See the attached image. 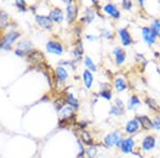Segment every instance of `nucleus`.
<instances>
[{"instance_id":"nucleus-34","label":"nucleus","mask_w":160,"mask_h":158,"mask_svg":"<svg viewBox=\"0 0 160 158\" xmlns=\"http://www.w3.org/2000/svg\"><path fill=\"white\" fill-rule=\"evenodd\" d=\"M104 143H105V145L108 146V147L113 146V141H112V137H111V134H108V135H106V136H105Z\"/></svg>"},{"instance_id":"nucleus-41","label":"nucleus","mask_w":160,"mask_h":158,"mask_svg":"<svg viewBox=\"0 0 160 158\" xmlns=\"http://www.w3.org/2000/svg\"><path fill=\"white\" fill-rule=\"evenodd\" d=\"M157 72H158V74L160 75V69H157Z\"/></svg>"},{"instance_id":"nucleus-37","label":"nucleus","mask_w":160,"mask_h":158,"mask_svg":"<svg viewBox=\"0 0 160 158\" xmlns=\"http://www.w3.org/2000/svg\"><path fill=\"white\" fill-rule=\"evenodd\" d=\"M153 124H154V128L156 130H160V116H156V118L153 120Z\"/></svg>"},{"instance_id":"nucleus-14","label":"nucleus","mask_w":160,"mask_h":158,"mask_svg":"<svg viewBox=\"0 0 160 158\" xmlns=\"http://www.w3.org/2000/svg\"><path fill=\"white\" fill-rule=\"evenodd\" d=\"M43 60H44V57L40 51L35 50V51H30L28 54V61L30 63H33V64H41L43 63Z\"/></svg>"},{"instance_id":"nucleus-27","label":"nucleus","mask_w":160,"mask_h":158,"mask_svg":"<svg viewBox=\"0 0 160 158\" xmlns=\"http://www.w3.org/2000/svg\"><path fill=\"white\" fill-rule=\"evenodd\" d=\"M95 17V12L93 9H88L86 11V15H84V17H82V22H87L88 24H90V23L93 22V19H94Z\"/></svg>"},{"instance_id":"nucleus-4","label":"nucleus","mask_w":160,"mask_h":158,"mask_svg":"<svg viewBox=\"0 0 160 158\" xmlns=\"http://www.w3.org/2000/svg\"><path fill=\"white\" fill-rule=\"evenodd\" d=\"M156 147V138L153 135H148L143 138L141 142V150L145 152H149Z\"/></svg>"},{"instance_id":"nucleus-32","label":"nucleus","mask_w":160,"mask_h":158,"mask_svg":"<svg viewBox=\"0 0 160 158\" xmlns=\"http://www.w3.org/2000/svg\"><path fill=\"white\" fill-rule=\"evenodd\" d=\"M99 96L104 97L105 99H107V100H111V98H112V93H111L110 89L106 88V89H102V91L99 92Z\"/></svg>"},{"instance_id":"nucleus-16","label":"nucleus","mask_w":160,"mask_h":158,"mask_svg":"<svg viewBox=\"0 0 160 158\" xmlns=\"http://www.w3.org/2000/svg\"><path fill=\"white\" fill-rule=\"evenodd\" d=\"M142 103L140 100V98L138 97V95L133 94L131 95L130 98L128 99V103H127V108L129 110H137L139 107H141Z\"/></svg>"},{"instance_id":"nucleus-23","label":"nucleus","mask_w":160,"mask_h":158,"mask_svg":"<svg viewBox=\"0 0 160 158\" xmlns=\"http://www.w3.org/2000/svg\"><path fill=\"white\" fill-rule=\"evenodd\" d=\"M56 75L57 77H58V79L60 80V81H65L66 79H68V71H66L64 67L62 66H59L56 69Z\"/></svg>"},{"instance_id":"nucleus-42","label":"nucleus","mask_w":160,"mask_h":158,"mask_svg":"<svg viewBox=\"0 0 160 158\" xmlns=\"http://www.w3.org/2000/svg\"><path fill=\"white\" fill-rule=\"evenodd\" d=\"M82 158H84V157H82Z\"/></svg>"},{"instance_id":"nucleus-17","label":"nucleus","mask_w":160,"mask_h":158,"mask_svg":"<svg viewBox=\"0 0 160 158\" xmlns=\"http://www.w3.org/2000/svg\"><path fill=\"white\" fill-rule=\"evenodd\" d=\"M114 88L118 92H123L125 90H127L128 84L125 80V78H123V77H117L114 79Z\"/></svg>"},{"instance_id":"nucleus-12","label":"nucleus","mask_w":160,"mask_h":158,"mask_svg":"<svg viewBox=\"0 0 160 158\" xmlns=\"http://www.w3.org/2000/svg\"><path fill=\"white\" fill-rule=\"evenodd\" d=\"M113 56H114V60L117 65H122L126 60V51L122 47L117 46L113 49Z\"/></svg>"},{"instance_id":"nucleus-22","label":"nucleus","mask_w":160,"mask_h":158,"mask_svg":"<svg viewBox=\"0 0 160 158\" xmlns=\"http://www.w3.org/2000/svg\"><path fill=\"white\" fill-rule=\"evenodd\" d=\"M31 49H32V44H31L30 42H28V41L20 42V43L17 44V50L22 51V53H25L26 55H28V54L30 53Z\"/></svg>"},{"instance_id":"nucleus-6","label":"nucleus","mask_w":160,"mask_h":158,"mask_svg":"<svg viewBox=\"0 0 160 158\" xmlns=\"http://www.w3.org/2000/svg\"><path fill=\"white\" fill-rule=\"evenodd\" d=\"M136 119L139 121L141 125V128L143 130H151L152 128H154V124L153 121L149 116L145 115H138L136 116Z\"/></svg>"},{"instance_id":"nucleus-2","label":"nucleus","mask_w":160,"mask_h":158,"mask_svg":"<svg viewBox=\"0 0 160 158\" xmlns=\"http://www.w3.org/2000/svg\"><path fill=\"white\" fill-rule=\"evenodd\" d=\"M141 31H142V38H143V40L145 41V43L148 44V45L152 46L156 43L157 37L154 31L152 30L151 27H143Z\"/></svg>"},{"instance_id":"nucleus-3","label":"nucleus","mask_w":160,"mask_h":158,"mask_svg":"<svg viewBox=\"0 0 160 158\" xmlns=\"http://www.w3.org/2000/svg\"><path fill=\"white\" fill-rule=\"evenodd\" d=\"M140 129H141V125H140V123H139V121L137 120V119H132V120L127 121V123L125 124L124 130H125L126 134L132 136V135L138 134L139 131H140Z\"/></svg>"},{"instance_id":"nucleus-38","label":"nucleus","mask_w":160,"mask_h":158,"mask_svg":"<svg viewBox=\"0 0 160 158\" xmlns=\"http://www.w3.org/2000/svg\"><path fill=\"white\" fill-rule=\"evenodd\" d=\"M16 6L19 8L22 11H25V2L22 1V0H18V1H16Z\"/></svg>"},{"instance_id":"nucleus-30","label":"nucleus","mask_w":160,"mask_h":158,"mask_svg":"<svg viewBox=\"0 0 160 158\" xmlns=\"http://www.w3.org/2000/svg\"><path fill=\"white\" fill-rule=\"evenodd\" d=\"M8 22H9V16L6 12H0V28L3 29L8 26Z\"/></svg>"},{"instance_id":"nucleus-19","label":"nucleus","mask_w":160,"mask_h":158,"mask_svg":"<svg viewBox=\"0 0 160 158\" xmlns=\"http://www.w3.org/2000/svg\"><path fill=\"white\" fill-rule=\"evenodd\" d=\"M111 137H112V141H113V145L117 146V147H120L121 144H122L123 140H124V137L122 133L120 130H114L111 133Z\"/></svg>"},{"instance_id":"nucleus-25","label":"nucleus","mask_w":160,"mask_h":158,"mask_svg":"<svg viewBox=\"0 0 160 158\" xmlns=\"http://www.w3.org/2000/svg\"><path fill=\"white\" fill-rule=\"evenodd\" d=\"M65 100H66V104H68L69 107L72 108H78L79 106V102L76 97L74 96L72 93H68L66 94V97H65Z\"/></svg>"},{"instance_id":"nucleus-7","label":"nucleus","mask_w":160,"mask_h":158,"mask_svg":"<svg viewBox=\"0 0 160 158\" xmlns=\"http://www.w3.org/2000/svg\"><path fill=\"white\" fill-rule=\"evenodd\" d=\"M104 12L114 19H118L121 17V12H120V10H118V8L115 6L114 3H111V2L105 4Z\"/></svg>"},{"instance_id":"nucleus-28","label":"nucleus","mask_w":160,"mask_h":158,"mask_svg":"<svg viewBox=\"0 0 160 158\" xmlns=\"http://www.w3.org/2000/svg\"><path fill=\"white\" fill-rule=\"evenodd\" d=\"M151 28H152V30L155 32L156 37L160 38V18L154 19L153 22H152Z\"/></svg>"},{"instance_id":"nucleus-20","label":"nucleus","mask_w":160,"mask_h":158,"mask_svg":"<svg viewBox=\"0 0 160 158\" xmlns=\"http://www.w3.org/2000/svg\"><path fill=\"white\" fill-rule=\"evenodd\" d=\"M60 115L63 120H72L74 118L75 115H74V108L72 107H64L63 109L61 110L60 112Z\"/></svg>"},{"instance_id":"nucleus-35","label":"nucleus","mask_w":160,"mask_h":158,"mask_svg":"<svg viewBox=\"0 0 160 158\" xmlns=\"http://www.w3.org/2000/svg\"><path fill=\"white\" fill-rule=\"evenodd\" d=\"M132 6H133V3H132V1H130V0H123L122 1V8L124 10L130 11Z\"/></svg>"},{"instance_id":"nucleus-29","label":"nucleus","mask_w":160,"mask_h":158,"mask_svg":"<svg viewBox=\"0 0 160 158\" xmlns=\"http://www.w3.org/2000/svg\"><path fill=\"white\" fill-rule=\"evenodd\" d=\"M84 64H86V66L89 69H91L92 72H96L97 71L96 65H95V63L93 62V60H92L91 58H90L89 56H87L86 58H84Z\"/></svg>"},{"instance_id":"nucleus-36","label":"nucleus","mask_w":160,"mask_h":158,"mask_svg":"<svg viewBox=\"0 0 160 158\" xmlns=\"http://www.w3.org/2000/svg\"><path fill=\"white\" fill-rule=\"evenodd\" d=\"M102 35H104L106 38H109V40H112V38H114L113 33L111 32L110 30H108V29H104V30H102Z\"/></svg>"},{"instance_id":"nucleus-31","label":"nucleus","mask_w":160,"mask_h":158,"mask_svg":"<svg viewBox=\"0 0 160 158\" xmlns=\"http://www.w3.org/2000/svg\"><path fill=\"white\" fill-rule=\"evenodd\" d=\"M65 104H66V100L65 98H58V99L55 100V107L56 109L58 111H61L65 107Z\"/></svg>"},{"instance_id":"nucleus-13","label":"nucleus","mask_w":160,"mask_h":158,"mask_svg":"<svg viewBox=\"0 0 160 158\" xmlns=\"http://www.w3.org/2000/svg\"><path fill=\"white\" fill-rule=\"evenodd\" d=\"M35 20L41 27H43L44 29L50 30L52 29V20L50 19L49 16H44V15H37L35 16Z\"/></svg>"},{"instance_id":"nucleus-40","label":"nucleus","mask_w":160,"mask_h":158,"mask_svg":"<svg viewBox=\"0 0 160 158\" xmlns=\"http://www.w3.org/2000/svg\"><path fill=\"white\" fill-rule=\"evenodd\" d=\"M139 4H140V6H144V2L143 1H142V0H139Z\"/></svg>"},{"instance_id":"nucleus-21","label":"nucleus","mask_w":160,"mask_h":158,"mask_svg":"<svg viewBox=\"0 0 160 158\" xmlns=\"http://www.w3.org/2000/svg\"><path fill=\"white\" fill-rule=\"evenodd\" d=\"M80 138H81V141L83 142L84 144L90 145V146L93 145V139L90 133H88L87 130H84V129L83 130H80Z\"/></svg>"},{"instance_id":"nucleus-26","label":"nucleus","mask_w":160,"mask_h":158,"mask_svg":"<svg viewBox=\"0 0 160 158\" xmlns=\"http://www.w3.org/2000/svg\"><path fill=\"white\" fill-rule=\"evenodd\" d=\"M83 54V46H82V43H81V40H78L75 45V50H74V56L75 58L79 59L80 57L82 56Z\"/></svg>"},{"instance_id":"nucleus-33","label":"nucleus","mask_w":160,"mask_h":158,"mask_svg":"<svg viewBox=\"0 0 160 158\" xmlns=\"http://www.w3.org/2000/svg\"><path fill=\"white\" fill-rule=\"evenodd\" d=\"M86 153H87L88 156H89V158H95L97 156V147L94 145L90 146L86 151Z\"/></svg>"},{"instance_id":"nucleus-9","label":"nucleus","mask_w":160,"mask_h":158,"mask_svg":"<svg viewBox=\"0 0 160 158\" xmlns=\"http://www.w3.org/2000/svg\"><path fill=\"white\" fill-rule=\"evenodd\" d=\"M46 50L49 54H53V55L61 56L63 54V46L59 42H55V41H49L46 45Z\"/></svg>"},{"instance_id":"nucleus-5","label":"nucleus","mask_w":160,"mask_h":158,"mask_svg":"<svg viewBox=\"0 0 160 158\" xmlns=\"http://www.w3.org/2000/svg\"><path fill=\"white\" fill-rule=\"evenodd\" d=\"M135 145H136L135 139L130 136L127 137V138H124L120 149L124 154H130V153H132L133 149H135Z\"/></svg>"},{"instance_id":"nucleus-18","label":"nucleus","mask_w":160,"mask_h":158,"mask_svg":"<svg viewBox=\"0 0 160 158\" xmlns=\"http://www.w3.org/2000/svg\"><path fill=\"white\" fill-rule=\"evenodd\" d=\"M82 78H83V82L84 85L87 87V89H91L93 81H94V77H93L92 73L89 69H84L83 73H82Z\"/></svg>"},{"instance_id":"nucleus-11","label":"nucleus","mask_w":160,"mask_h":158,"mask_svg":"<svg viewBox=\"0 0 160 158\" xmlns=\"http://www.w3.org/2000/svg\"><path fill=\"white\" fill-rule=\"evenodd\" d=\"M77 14H78V8H77L76 4H74L73 2L68 4V7H66V19H68L69 24L76 20Z\"/></svg>"},{"instance_id":"nucleus-8","label":"nucleus","mask_w":160,"mask_h":158,"mask_svg":"<svg viewBox=\"0 0 160 158\" xmlns=\"http://www.w3.org/2000/svg\"><path fill=\"white\" fill-rule=\"evenodd\" d=\"M124 111H125V105H124L123 100L120 99V98H117L114 105H112L110 108V115L120 116L124 115Z\"/></svg>"},{"instance_id":"nucleus-39","label":"nucleus","mask_w":160,"mask_h":158,"mask_svg":"<svg viewBox=\"0 0 160 158\" xmlns=\"http://www.w3.org/2000/svg\"><path fill=\"white\" fill-rule=\"evenodd\" d=\"M87 38H88V40H90V41H95V40H96V38H95V37H91V35H87Z\"/></svg>"},{"instance_id":"nucleus-10","label":"nucleus","mask_w":160,"mask_h":158,"mask_svg":"<svg viewBox=\"0 0 160 158\" xmlns=\"http://www.w3.org/2000/svg\"><path fill=\"white\" fill-rule=\"evenodd\" d=\"M118 37L121 38V42H122L123 46H130L132 44V38H131L127 28L118 29Z\"/></svg>"},{"instance_id":"nucleus-15","label":"nucleus","mask_w":160,"mask_h":158,"mask_svg":"<svg viewBox=\"0 0 160 158\" xmlns=\"http://www.w3.org/2000/svg\"><path fill=\"white\" fill-rule=\"evenodd\" d=\"M49 17H50V19L52 20V22H56V23H58V24L62 23V22H63V19H64L63 12H62V10L60 9V8H56V9L51 10L50 14H49Z\"/></svg>"},{"instance_id":"nucleus-24","label":"nucleus","mask_w":160,"mask_h":158,"mask_svg":"<svg viewBox=\"0 0 160 158\" xmlns=\"http://www.w3.org/2000/svg\"><path fill=\"white\" fill-rule=\"evenodd\" d=\"M145 104L148 106L149 108H151L152 110L155 111V112H159V111H160V105L154 99V98L146 97L145 98Z\"/></svg>"},{"instance_id":"nucleus-1","label":"nucleus","mask_w":160,"mask_h":158,"mask_svg":"<svg viewBox=\"0 0 160 158\" xmlns=\"http://www.w3.org/2000/svg\"><path fill=\"white\" fill-rule=\"evenodd\" d=\"M18 38H19V33L16 32V31H11V32H9L6 37L3 38V40L1 41V43H0V48L9 50V49L11 48L12 44L14 43L15 40H17Z\"/></svg>"}]
</instances>
